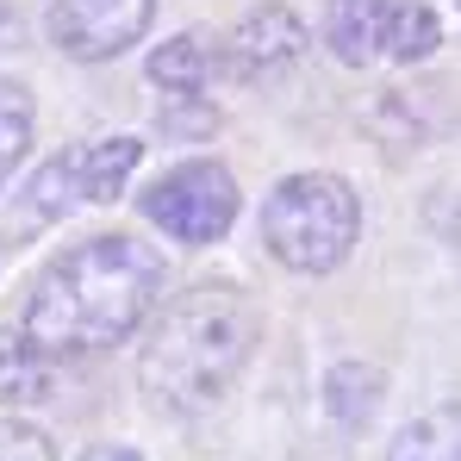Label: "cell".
<instances>
[{
  "instance_id": "cell-16",
  "label": "cell",
  "mask_w": 461,
  "mask_h": 461,
  "mask_svg": "<svg viewBox=\"0 0 461 461\" xmlns=\"http://www.w3.org/2000/svg\"><path fill=\"white\" fill-rule=\"evenodd\" d=\"M162 131L194 144V138H212L219 131V106H206L200 94H175V106H162Z\"/></svg>"
},
{
  "instance_id": "cell-5",
  "label": "cell",
  "mask_w": 461,
  "mask_h": 461,
  "mask_svg": "<svg viewBox=\"0 0 461 461\" xmlns=\"http://www.w3.org/2000/svg\"><path fill=\"white\" fill-rule=\"evenodd\" d=\"M150 13L156 0H57L50 6V38L76 63H106L150 32Z\"/></svg>"
},
{
  "instance_id": "cell-12",
  "label": "cell",
  "mask_w": 461,
  "mask_h": 461,
  "mask_svg": "<svg viewBox=\"0 0 461 461\" xmlns=\"http://www.w3.org/2000/svg\"><path fill=\"white\" fill-rule=\"evenodd\" d=\"M25 206H32L38 219H63V212L87 206V200H81V150L50 156V162L32 175V187H25Z\"/></svg>"
},
{
  "instance_id": "cell-6",
  "label": "cell",
  "mask_w": 461,
  "mask_h": 461,
  "mask_svg": "<svg viewBox=\"0 0 461 461\" xmlns=\"http://www.w3.org/2000/svg\"><path fill=\"white\" fill-rule=\"evenodd\" d=\"M300 50H306V25H300V13L281 6V0H262V6H249V13L230 25V69L249 76V81L287 69Z\"/></svg>"
},
{
  "instance_id": "cell-4",
  "label": "cell",
  "mask_w": 461,
  "mask_h": 461,
  "mask_svg": "<svg viewBox=\"0 0 461 461\" xmlns=\"http://www.w3.org/2000/svg\"><path fill=\"white\" fill-rule=\"evenodd\" d=\"M144 219L175 243H219L237 225V181L219 162H175L162 181L144 187Z\"/></svg>"
},
{
  "instance_id": "cell-14",
  "label": "cell",
  "mask_w": 461,
  "mask_h": 461,
  "mask_svg": "<svg viewBox=\"0 0 461 461\" xmlns=\"http://www.w3.org/2000/svg\"><path fill=\"white\" fill-rule=\"evenodd\" d=\"M206 50H200V38H168V44H156L150 50V81L156 87H168V94H200L206 87Z\"/></svg>"
},
{
  "instance_id": "cell-10",
  "label": "cell",
  "mask_w": 461,
  "mask_h": 461,
  "mask_svg": "<svg viewBox=\"0 0 461 461\" xmlns=\"http://www.w3.org/2000/svg\"><path fill=\"white\" fill-rule=\"evenodd\" d=\"M144 162V144L138 138H106L94 150H81V200L87 206H113L131 181V168Z\"/></svg>"
},
{
  "instance_id": "cell-2",
  "label": "cell",
  "mask_w": 461,
  "mask_h": 461,
  "mask_svg": "<svg viewBox=\"0 0 461 461\" xmlns=\"http://www.w3.org/2000/svg\"><path fill=\"white\" fill-rule=\"evenodd\" d=\"M249 349H256L249 294L225 281H200L156 312L138 356V381L168 411H212L249 368Z\"/></svg>"
},
{
  "instance_id": "cell-3",
  "label": "cell",
  "mask_w": 461,
  "mask_h": 461,
  "mask_svg": "<svg viewBox=\"0 0 461 461\" xmlns=\"http://www.w3.org/2000/svg\"><path fill=\"white\" fill-rule=\"evenodd\" d=\"M356 230H362L356 187L343 175H324V168L287 175L262 206V243L294 275H330L356 249Z\"/></svg>"
},
{
  "instance_id": "cell-18",
  "label": "cell",
  "mask_w": 461,
  "mask_h": 461,
  "mask_svg": "<svg viewBox=\"0 0 461 461\" xmlns=\"http://www.w3.org/2000/svg\"><path fill=\"white\" fill-rule=\"evenodd\" d=\"M81 461H144L138 449H125V443H100V449H87Z\"/></svg>"
},
{
  "instance_id": "cell-8",
  "label": "cell",
  "mask_w": 461,
  "mask_h": 461,
  "mask_svg": "<svg viewBox=\"0 0 461 461\" xmlns=\"http://www.w3.org/2000/svg\"><path fill=\"white\" fill-rule=\"evenodd\" d=\"M386 393V375L368 362H337L324 375V418L343 424V430H362L375 418V399Z\"/></svg>"
},
{
  "instance_id": "cell-11",
  "label": "cell",
  "mask_w": 461,
  "mask_h": 461,
  "mask_svg": "<svg viewBox=\"0 0 461 461\" xmlns=\"http://www.w3.org/2000/svg\"><path fill=\"white\" fill-rule=\"evenodd\" d=\"M386 461H461V405H437V411L411 418L393 437Z\"/></svg>"
},
{
  "instance_id": "cell-13",
  "label": "cell",
  "mask_w": 461,
  "mask_h": 461,
  "mask_svg": "<svg viewBox=\"0 0 461 461\" xmlns=\"http://www.w3.org/2000/svg\"><path fill=\"white\" fill-rule=\"evenodd\" d=\"M443 44V25L424 0H393V25H386V63H424Z\"/></svg>"
},
{
  "instance_id": "cell-15",
  "label": "cell",
  "mask_w": 461,
  "mask_h": 461,
  "mask_svg": "<svg viewBox=\"0 0 461 461\" xmlns=\"http://www.w3.org/2000/svg\"><path fill=\"white\" fill-rule=\"evenodd\" d=\"M25 150H32V94L0 76V181L25 162Z\"/></svg>"
},
{
  "instance_id": "cell-17",
  "label": "cell",
  "mask_w": 461,
  "mask_h": 461,
  "mask_svg": "<svg viewBox=\"0 0 461 461\" xmlns=\"http://www.w3.org/2000/svg\"><path fill=\"white\" fill-rule=\"evenodd\" d=\"M0 461H57V449H50V437L38 424L0 418Z\"/></svg>"
},
{
  "instance_id": "cell-1",
  "label": "cell",
  "mask_w": 461,
  "mask_h": 461,
  "mask_svg": "<svg viewBox=\"0 0 461 461\" xmlns=\"http://www.w3.org/2000/svg\"><path fill=\"white\" fill-rule=\"evenodd\" d=\"M156 294H162V256L138 237L106 230L44 262V275L25 294L19 330L44 356H100L119 349L150 318Z\"/></svg>"
},
{
  "instance_id": "cell-9",
  "label": "cell",
  "mask_w": 461,
  "mask_h": 461,
  "mask_svg": "<svg viewBox=\"0 0 461 461\" xmlns=\"http://www.w3.org/2000/svg\"><path fill=\"white\" fill-rule=\"evenodd\" d=\"M44 386H50V356L19 324H6L0 330V399L6 405H38Z\"/></svg>"
},
{
  "instance_id": "cell-7",
  "label": "cell",
  "mask_w": 461,
  "mask_h": 461,
  "mask_svg": "<svg viewBox=\"0 0 461 461\" xmlns=\"http://www.w3.org/2000/svg\"><path fill=\"white\" fill-rule=\"evenodd\" d=\"M386 25H393V0H330L324 38L349 69H368L386 57Z\"/></svg>"
}]
</instances>
